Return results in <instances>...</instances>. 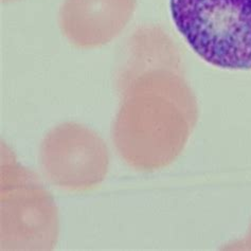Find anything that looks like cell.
<instances>
[{
    "label": "cell",
    "instance_id": "cell-1",
    "mask_svg": "<svg viewBox=\"0 0 251 251\" xmlns=\"http://www.w3.org/2000/svg\"><path fill=\"white\" fill-rule=\"evenodd\" d=\"M177 30L215 67L251 69V0H171Z\"/></svg>",
    "mask_w": 251,
    "mask_h": 251
}]
</instances>
